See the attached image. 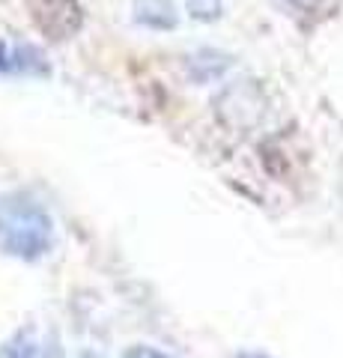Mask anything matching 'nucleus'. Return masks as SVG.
<instances>
[{
    "instance_id": "20e7f679",
    "label": "nucleus",
    "mask_w": 343,
    "mask_h": 358,
    "mask_svg": "<svg viewBox=\"0 0 343 358\" xmlns=\"http://www.w3.org/2000/svg\"><path fill=\"white\" fill-rule=\"evenodd\" d=\"M135 21L152 30L176 27V9L170 0H135Z\"/></svg>"
},
{
    "instance_id": "423d86ee",
    "label": "nucleus",
    "mask_w": 343,
    "mask_h": 358,
    "mask_svg": "<svg viewBox=\"0 0 343 358\" xmlns=\"http://www.w3.org/2000/svg\"><path fill=\"white\" fill-rule=\"evenodd\" d=\"M293 6H298V9H316L323 0H290Z\"/></svg>"
},
{
    "instance_id": "39448f33",
    "label": "nucleus",
    "mask_w": 343,
    "mask_h": 358,
    "mask_svg": "<svg viewBox=\"0 0 343 358\" xmlns=\"http://www.w3.org/2000/svg\"><path fill=\"white\" fill-rule=\"evenodd\" d=\"M185 6L194 21H215L221 15V0H185Z\"/></svg>"
},
{
    "instance_id": "f03ea898",
    "label": "nucleus",
    "mask_w": 343,
    "mask_h": 358,
    "mask_svg": "<svg viewBox=\"0 0 343 358\" xmlns=\"http://www.w3.org/2000/svg\"><path fill=\"white\" fill-rule=\"evenodd\" d=\"M27 13L36 30L54 42L75 36L84 24V9L78 0H27Z\"/></svg>"
},
{
    "instance_id": "7ed1b4c3",
    "label": "nucleus",
    "mask_w": 343,
    "mask_h": 358,
    "mask_svg": "<svg viewBox=\"0 0 343 358\" xmlns=\"http://www.w3.org/2000/svg\"><path fill=\"white\" fill-rule=\"evenodd\" d=\"M0 72L3 75H48L45 57L30 45H9L0 39Z\"/></svg>"
},
{
    "instance_id": "f257e3e1",
    "label": "nucleus",
    "mask_w": 343,
    "mask_h": 358,
    "mask_svg": "<svg viewBox=\"0 0 343 358\" xmlns=\"http://www.w3.org/2000/svg\"><path fill=\"white\" fill-rule=\"evenodd\" d=\"M51 221L24 194L0 200V245L13 254H39L48 245Z\"/></svg>"
}]
</instances>
